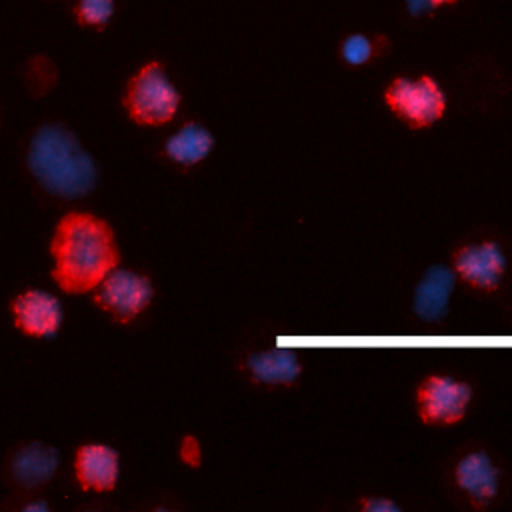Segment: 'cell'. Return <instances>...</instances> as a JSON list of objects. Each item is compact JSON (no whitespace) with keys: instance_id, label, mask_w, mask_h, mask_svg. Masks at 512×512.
Here are the masks:
<instances>
[{"instance_id":"cell-19","label":"cell","mask_w":512,"mask_h":512,"mask_svg":"<svg viewBox=\"0 0 512 512\" xmlns=\"http://www.w3.org/2000/svg\"><path fill=\"white\" fill-rule=\"evenodd\" d=\"M192 454L198 456V448H196V444H194L192 438H186L184 444H182V458L192 464V462H194V460H192Z\"/></svg>"},{"instance_id":"cell-5","label":"cell","mask_w":512,"mask_h":512,"mask_svg":"<svg viewBox=\"0 0 512 512\" xmlns=\"http://www.w3.org/2000/svg\"><path fill=\"white\" fill-rule=\"evenodd\" d=\"M154 298V284L146 274L114 266L94 288V304L116 322H132Z\"/></svg>"},{"instance_id":"cell-13","label":"cell","mask_w":512,"mask_h":512,"mask_svg":"<svg viewBox=\"0 0 512 512\" xmlns=\"http://www.w3.org/2000/svg\"><path fill=\"white\" fill-rule=\"evenodd\" d=\"M60 466V450L44 442H28L10 460V474L24 490H34L52 480Z\"/></svg>"},{"instance_id":"cell-1","label":"cell","mask_w":512,"mask_h":512,"mask_svg":"<svg viewBox=\"0 0 512 512\" xmlns=\"http://www.w3.org/2000/svg\"><path fill=\"white\" fill-rule=\"evenodd\" d=\"M52 278L68 294L92 292L120 262L112 226L88 212L60 218L52 234Z\"/></svg>"},{"instance_id":"cell-14","label":"cell","mask_w":512,"mask_h":512,"mask_svg":"<svg viewBox=\"0 0 512 512\" xmlns=\"http://www.w3.org/2000/svg\"><path fill=\"white\" fill-rule=\"evenodd\" d=\"M216 146L214 134L200 122H186L164 142V154L178 166H196Z\"/></svg>"},{"instance_id":"cell-2","label":"cell","mask_w":512,"mask_h":512,"mask_svg":"<svg viewBox=\"0 0 512 512\" xmlns=\"http://www.w3.org/2000/svg\"><path fill=\"white\" fill-rule=\"evenodd\" d=\"M26 166L38 186L60 200L88 196L100 178L94 156L64 124L40 126L28 144Z\"/></svg>"},{"instance_id":"cell-17","label":"cell","mask_w":512,"mask_h":512,"mask_svg":"<svg viewBox=\"0 0 512 512\" xmlns=\"http://www.w3.org/2000/svg\"><path fill=\"white\" fill-rule=\"evenodd\" d=\"M362 508L366 512H400V506L384 496H368L364 502H362Z\"/></svg>"},{"instance_id":"cell-7","label":"cell","mask_w":512,"mask_h":512,"mask_svg":"<svg viewBox=\"0 0 512 512\" xmlns=\"http://www.w3.org/2000/svg\"><path fill=\"white\" fill-rule=\"evenodd\" d=\"M12 318L26 336L54 340L64 322V308L52 292L28 288L12 300Z\"/></svg>"},{"instance_id":"cell-4","label":"cell","mask_w":512,"mask_h":512,"mask_svg":"<svg viewBox=\"0 0 512 512\" xmlns=\"http://www.w3.org/2000/svg\"><path fill=\"white\" fill-rule=\"evenodd\" d=\"M384 100L412 128H426L438 122L446 110V92L432 76H400L386 88Z\"/></svg>"},{"instance_id":"cell-20","label":"cell","mask_w":512,"mask_h":512,"mask_svg":"<svg viewBox=\"0 0 512 512\" xmlns=\"http://www.w3.org/2000/svg\"><path fill=\"white\" fill-rule=\"evenodd\" d=\"M24 510H40V512H48L50 506L46 502H30L24 506Z\"/></svg>"},{"instance_id":"cell-16","label":"cell","mask_w":512,"mask_h":512,"mask_svg":"<svg viewBox=\"0 0 512 512\" xmlns=\"http://www.w3.org/2000/svg\"><path fill=\"white\" fill-rule=\"evenodd\" d=\"M114 14V0H78V18L90 26H102Z\"/></svg>"},{"instance_id":"cell-11","label":"cell","mask_w":512,"mask_h":512,"mask_svg":"<svg viewBox=\"0 0 512 512\" xmlns=\"http://www.w3.org/2000/svg\"><path fill=\"white\" fill-rule=\"evenodd\" d=\"M74 474L82 490L110 492L120 478V454L110 444H84L76 450Z\"/></svg>"},{"instance_id":"cell-8","label":"cell","mask_w":512,"mask_h":512,"mask_svg":"<svg viewBox=\"0 0 512 512\" xmlns=\"http://www.w3.org/2000/svg\"><path fill=\"white\" fill-rule=\"evenodd\" d=\"M454 270L480 290H496L506 272V254L500 242H468L454 254Z\"/></svg>"},{"instance_id":"cell-21","label":"cell","mask_w":512,"mask_h":512,"mask_svg":"<svg viewBox=\"0 0 512 512\" xmlns=\"http://www.w3.org/2000/svg\"><path fill=\"white\" fill-rule=\"evenodd\" d=\"M434 2L440 6V4H450V2H456V0H434Z\"/></svg>"},{"instance_id":"cell-12","label":"cell","mask_w":512,"mask_h":512,"mask_svg":"<svg viewBox=\"0 0 512 512\" xmlns=\"http://www.w3.org/2000/svg\"><path fill=\"white\" fill-rule=\"evenodd\" d=\"M244 368L252 382L266 386H290L302 374V362L294 348L272 346L248 354Z\"/></svg>"},{"instance_id":"cell-9","label":"cell","mask_w":512,"mask_h":512,"mask_svg":"<svg viewBox=\"0 0 512 512\" xmlns=\"http://www.w3.org/2000/svg\"><path fill=\"white\" fill-rule=\"evenodd\" d=\"M502 470L494 464L484 448L468 450L454 468V482L458 490L468 496L474 506H488L500 492Z\"/></svg>"},{"instance_id":"cell-10","label":"cell","mask_w":512,"mask_h":512,"mask_svg":"<svg viewBox=\"0 0 512 512\" xmlns=\"http://www.w3.org/2000/svg\"><path fill=\"white\" fill-rule=\"evenodd\" d=\"M456 272L446 264H430L412 292V312L424 322H442L450 312Z\"/></svg>"},{"instance_id":"cell-18","label":"cell","mask_w":512,"mask_h":512,"mask_svg":"<svg viewBox=\"0 0 512 512\" xmlns=\"http://www.w3.org/2000/svg\"><path fill=\"white\" fill-rule=\"evenodd\" d=\"M438 4L434 0H406V8L412 16H422V14H430L434 12Z\"/></svg>"},{"instance_id":"cell-6","label":"cell","mask_w":512,"mask_h":512,"mask_svg":"<svg viewBox=\"0 0 512 512\" xmlns=\"http://www.w3.org/2000/svg\"><path fill=\"white\" fill-rule=\"evenodd\" d=\"M472 386L448 374L424 378L416 390L420 420L426 424H452L464 418L472 402Z\"/></svg>"},{"instance_id":"cell-3","label":"cell","mask_w":512,"mask_h":512,"mask_svg":"<svg viewBox=\"0 0 512 512\" xmlns=\"http://www.w3.org/2000/svg\"><path fill=\"white\" fill-rule=\"evenodd\" d=\"M180 92L158 62H150L130 80L124 106L136 124L156 126L172 120L180 108Z\"/></svg>"},{"instance_id":"cell-15","label":"cell","mask_w":512,"mask_h":512,"mask_svg":"<svg viewBox=\"0 0 512 512\" xmlns=\"http://www.w3.org/2000/svg\"><path fill=\"white\" fill-rule=\"evenodd\" d=\"M340 54L344 58V62H348L350 66H362L366 64L372 56H374V44L366 34H350L340 48Z\"/></svg>"}]
</instances>
